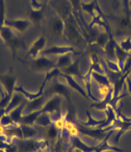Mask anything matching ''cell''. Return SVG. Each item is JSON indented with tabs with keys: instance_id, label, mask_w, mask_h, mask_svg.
<instances>
[{
	"instance_id": "1",
	"label": "cell",
	"mask_w": 131,
	"mask_h": 152,
	"mask_svg": "<svg viewBox=\"0 0 131 152\" xmlns=\"http://www.w3.org/2000/svg\"><path fill=\"white\" fill-rule=\"evenodd\" d=\"M50 61L46 59H40L34 63V67L36 69H44L49 66Z\"/></svg>"
}]
</instances>
